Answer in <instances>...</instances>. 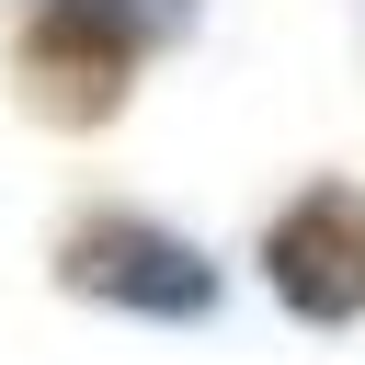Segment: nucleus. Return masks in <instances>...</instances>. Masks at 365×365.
Listing matches in <instances>:
<instances>
[{"label":"nucleus","instance_id":"2","mask_svg":"<svg viewBox=\"0 0 365 365\" xmlns=\"http://www.w3.org/2000/svg\"><path fill=\"white\" fill-rule=\"evenodd\" d=\"M57 285L114 319H217V262L137 205H80L57 228Z\"/></svg>","mask_w":365,"mask_h":365},{"label":"nucleus","instance_id":"1","mask_svg":"<svg viewBox=\"0 0 365 365\" xmlns=\"http://www.w3.org/2000/svg\"><path fill=\"white\" fill-rule=\"evenodd\" d=\"M194 23V0H34L11 34V103L57 137H103L137 103V68Z\"/></svg>","mask_w":365,"mask_h":365},{"label":"nucleus","instance_id":"3","mask_svg":"<svg viewBox=\"0 0 365 365\" xmlns=\"http://www.w3.org/2000/svg\"><path fill=\"white\" fill-rule=\"evenodd\" d=\"M262 285L285 319L308 331H354L365 319V182L354 171H308L274 217H262Z\"/></svg>","mask_w":365,"mask_h":365}]
</instances>
